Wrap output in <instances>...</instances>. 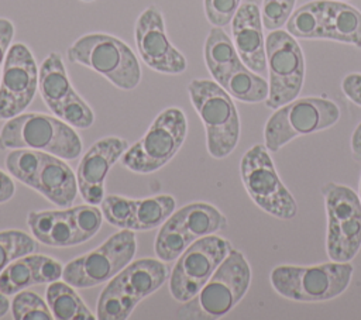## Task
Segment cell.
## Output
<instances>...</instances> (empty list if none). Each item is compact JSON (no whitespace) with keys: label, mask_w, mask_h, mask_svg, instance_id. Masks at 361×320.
I'll use <instances>...</instances> for the list:
<instances>
[{"label":"cell","mask_w":361,"mask_h":320,"mask_svg":"<svg viewBox=\"0 0 361 320\" xmlns=\"http://www.w3.org/2000/svg\"><path fill=\"white\" fill-rule=\"evenodd\" d=\"M251 283V268L237 250H231L196 296L178 309L179 319H220L245 296Z\"/></svg>","instance_id":"cell-1"},{"label":"cell","mask_w":361,"mask_h":320,"mask_svg":"<svg viewBox=\"0 0 361 320\" xmlns=\"http://www.w3.org/2000/svg\"><path fill=\"white\" fill-rule=\"evenodd\" d=\"M28 148L75 159L82 154V141L66 121L44 113H24L6 121L0 130V149Z\"/></svg>","instance_id":"cell-2"},{"label":"cell","mask_w":361,"mask_h":320,"mask_svg":"<svg viewBox=\"0 0 361 320\" xmlns=\"http://www.w3.org/2000/svg\"><path fill=\"white\" fill-rule=\"evenodd\" d=\"M166 279L168 266L161 259L141 258L130 262L102 290L96 317L99 320L128 319L135 306L158 290Z\"/></svg>","instance_id":"cell-3"},{"label":"cell","mask_w":361,"mask_h":320,"mask_svg":"<svg viewBox=\"0 0 361 320\" xmlns=\"http://www.w3.org/2000/svg\"><path fill=\"white\" fill-rule=\"evenodd\" d=\"M188 94L204 125L209 154L216 159L226 158L240 138V117L231 96L210 79L190 80Z\"/></svg>","instance_id":"cell-4"},{"label":"cell","mask_w":361,"mask_h":320,"mask_svg":"<svg viewBox=\"0 0 361 320\" xmlns=\"http://www.w3.org/2000/svg\"><path fill=\"white\" fill-rule=\"evenodd\" d=\"M66 56L69 62L90 68L123 90L135 89L141 80L140 62L133 49L109 34L82 35L68 48Z\"/></svg>","instance_id":"cell-5"},{"label":"cell","mask_w":361,"mask_h":320,"mask_svg":"<svg viewBox=\"0 0 361 320\" xmlns=\"http://www.w3.org/2000/svg\"><path fill=\"white\" fill-rule=\"evenodd\" d=\"M354 268L350 262L330 261L319 265H278L269 282L282 297L295 302H326L340 296L350 285Z\"/></svg>","instance_id":"cell-6"},{"label":"cell","mask_w":361,"mask_h":320,"mask_svg":"<svg viewBox=\"0 0 361 320\" xmlns=\"http://www.w3.org/2000/svg\"><path fill=\"white\" fill-rule=\"evenodd\" d=\"M340 118L338 106L324 97H302L275 109L264 127V141L269 152L300 135L313 134L334 125Z\"/></svg>","instance_id":"cell-7"},{"label":"cell","mask_w":361,"mask_h":320,"mask_svg":"<svg viewBox=\"0 0 361 320\" xmlns=\"http://www.w3.org/2000/svg\"><path fill=\"white\" fill-rule=\"evenodd\" d=\"M186 133L185 113L179 107H168L155 117L142 138L126 149L120 162L135 173L155 172L178 154Z\"/></svg>","instance_id":"cell-8"},{"label":"cell","mask_w":361,"mask_h":320,"mask_svg":"<svg viewBox=\"0 0 361 320\" xmlns=\"http://www.w3.org/2000/svg\"><path fill=\"white\" fill-rule=\"evenodd\" d=\"M327 217L326 251L331 261L350 262L361 248V200L348 186H322Z\"/></svg>","instance_id":"cell-9"},{"label":"cell","mask_w":361,"mask_h":320,"mask_svg":"<svg viewBox=\"0 0 361 320\" xmlns=\"http://www.w3.org/2000/svg\"><path fill=\"white\" fill-rule=\"evenodd\" d=\"M240 175L248 196L265 213L281 220H290L298 214L296 200L279 179L265 145L255 144L244 152Z\"/></svg>","instance_id":"cell-10"},{"label":"cell","mask_w":361,"mask_h":320,"mask_svg":"<svg viewBox=\"0 0 361 320\" xmlns=\"http://www.w3.org/2000/svg\"><path fill=\"white\" fill-rule=\"evenodd\" d=\"M137 240L133 230H120L97 248L69 261L62 279L76 289L93 288L109 282L134 258Z\"/></svg>","instance_id":"cell-11"},{"label":"cell","mask_w":361,"mask_h":320,"mask_svg":"<svg viewBox=\"0 0 361 320\" xmlns=\"http://www.w3.org/2000/svg\"><path fill=\"white\" fill-rule=\"evenodd\" d=\"M265 52L269 75L265 104L275 110L299 96L305 79V56L295 37L281 28L265 37Z\"/></svg>","instance_id":"cell-12"},{"label":"cell","mask_w":361,"mask_h":320,"mask_svg":"<svg viewBox=\"0 0 361 320\" xmlns=\"http://www.w3.org/2000/svg\"><path fill=\"white\" fill-rule=\"evenodd\" d=\"M233 250L228 240L210 234L193 241L178 258L169 278V292L180 303L190 300L212 278Z\"/></svg>","instance_id":"cell-13"},{"label":"cell","mask_w":361,"mask_h":320,"mask_svg":"<svg viewBox=\"0 0 361 320\" xmlns=\"http://www.w3.org/2000/svg\"><path fill=\"white\" fill-rule=\"evenodd\" d=\"M38 89L44 103L58 118L80 130L89 128L93 124V110L73 90L63 61L58 52H51L42 61Z\"/></svg>","instance_id":"cell-14"},{"label":"cell","mask_w":361,"mask_h":320,"mask_svg":"<svg viewBox=\"0 0 361 320\" xmlns=\"http://www.w3.org/2000/svg\"><path fill=\"white\" fill-rule=\"evenodd\" d=\"M39 70L32 52L23 42L8 48L0 76V120L24 111L38 90Z\"/></svg>","instance_id":"cell-15"},{"label":"cell","mask_w":361,"mask_h":320,"mask_svg":"<svg viewBox=\"0 0 361 320\" xmlns=\"http://www.w3.org/2000/svg\"><path fill=\"white\" fill-rule=\"evenodd\" d=\"M134 34L137 51L151 69L166 75H179L186 70V58L171 44L158 6L152 4L138 16Z\"/></svg>","instance_id":"cell-16"},{"label":"cell","mask_w":361,"mask_h":320,"mask_svg":"<svg viewBox=\"0 0 361 320\" xmlns=\"http://www.w3.org/2000/svg\"><path fill=\"white\" fill-rule=\"evenodd\" d=\"M128 142L118 137H104L96 141L78 165L76 180L82 199L89 204H100L104 199V182L110 168L121 158Z\"/></svg>","instance_id":"cell-17"},{"label":"cell","mask_w":361,"mask_h":320,"mask_svg":"<svg viewBox=\"0 0 361 320\" xmlns=\"http://www.w3.org/2000/svg\"><path fill=\"white\" fill-rule=\"evenodd\" d=\"M262 27L259 7L252 1L241 3L231 20L233 42L244 65L261 76L267 72Z\"/></svg>","instance_id":"cell-18"},{"label":"cell","mask_w":361,"mask_h":320,"mask_svg":"<svg viewBox=\"0 0 361 320\" xmlns=\"http://www.w3.org/2000/svg\"><path fill=\"white\" fill-rule=\"evenodd\" d=\"M30 187L58 207H71L78 195L76 175L59 156L44 152Z\"/></svg>","instance_id":"cell-19"},{"label":"cell","mask_w":361,"mask_h":320,"mask_svg":"<svg viewBox=\"0 0 361 320\" xmlns=\"http://www.w3.org/2000/svg\"><path fill=\"white\" fill-rule=\"evenodd\" d=\"M62 265L51 257L41 254L20 257L0 273V292L11 296L32 285L51 283L62 278Z\"/></svg>","instance_id":"cell-20"},{"label":"cell","mask_w":361,"mask_h":320,"mask_svg":"<svg viewBox=\"0 0 361 320\" xmlns=\"http://www.w3.org/2000/svg\"><path fill=\"white\" fill-rule=\"evenodd\" d=\"M31 233L41 244L49 247H72L86 242L76 228L68 207L65 210L31 211L27 216Z\"/></svg>","instance_id":"cell-21"},{"label":"cell","mask_w":361,"mask_h":320,"mask_svg":"<svg viewBox=\"0 0 361 320\" xmlns=\"http://www.w3.org/2000/svg\"><path fill=\"white\" fill-rule=\"evenodd\" d=\"M168 220L193 242L197 238L216 234L227 227L226 216L214 206L196 202L173 211Z\"/></svg>","instance_id":"cell-22"},{"label":"cell","mask_w":361,"mask_h":320,"mask_svg":"<svg viewBox=\"0 0 361 320\" xmlns=\"http://www.w3.org/2000/svg\"><path fill=\"white\" fill-rule=\"evenodd\" d=\"M323 39L361 48V13L340 0H323Z\"/></svg>","instance_id":"cell-23"},{"label":"cell","mask_w":361,"mask_h":320,"mask_svg":"<svg viewBox=\"0 0 361 320\" xmlns=\"http://www.w3.org/2000/svg\"><path fill=\"white\" fill-rule=\"evenodd\" d=\"M204 62L217 83H221L227 76L244 65L234 42L221 27L213 25L204 41Z\"/></svg>","instance_id":"cell-24"},{"label":"cell","mask_w":361,"mask_h":320,"mask_svg":"<svg viewBox=\"0 0 361 320\" xmlns=\"http://www.w3.org/2000/svg\"><path fill=\"white\" fill-rule=\"evenodd\" d=\"M75 288L65 281L48 283L45 290L47 303L54 319L58 320H93L94 314L86 307Z\"/></svg>","instance_id":"cell-25"},{"label":"cell","mask_w":361,"mask_h":320,"mask_svg":"<svg viewBox=\"0 0 361 320\" xmlns=\"http://www.w3.org/2000/svg\"><path fill=\"white\" fill-rule=\"evenodd\" d=\"M175 199L171 195H157L145 199H135L134 214L128 230L147 231L161 227L175 211Z\"/></svg>","instance_id":"cell-26"},{"label":"cell","mask_w":361,"mask_h":320,"mask_svg":"<svg viewBox=\"0 0 361 320\" xmlns=\"http://www.w3.org/2000/svg\"><path fill=\"white\" fill-rule=\"evenodd\" d=\"M231 97L244 103H259L267 100L269 85L264 76L255 73L245 65L219 83Z\"/></svg>","instance_id":"cell-27"},{"label":"cell","mask_w":361,"mask_h":320,"mask_svg":"<svg viewBox=\"0 0 361 320\" xmlns=\"http://www.w3.org/2000/svg\"><path fill=\"white\" fill-rule=\"evenodd\" d=\"M323 0L306 3L292 11L290 17L286 21V31L295 38H323Z\"/></svg>","instance_id":"cell-28"},{"label":"cell","mask_w":361,"mask_h":320,"mask_svg":"<svg viewBox=\"0 0 361 320\" xmlns=\"http://www.w3.org/2000/svg\"><path fill=\"white\" fill-rule=\"evenodd\" d=\"M37 241L21 230L0 231V273L17 258L32 254Z\"/></svg>","instance_id":"cell-29"},{"label":"cell","mask_w":361,"mask_h":320,"mask_svg":"<svg viewBox=\"0 0 361 320\" xmlns=\"http://www.w3.org/2000/svg\"><path fill=\"white\" fill-rule=\"evenodd\" d=\"M42 151L28 149V148H16L10 151L6 156V169L8 173L16 178L18 182L30 186L34 173L41 161Z\"/></svg>","instance_id":"cell-30"},{"label":"cell","mask_w":361,"mask_h":320,"mask_svg":"<svg viewBox=\"0 0 361 320\" xmlns=\"http://www.w3.org/2000/svg\"><path fill=\"white\" fill-rule=\"evenodd\" d=\"M11 313L16 320H51L54 319L48 303H45L37 293L30 290H20L14 295L11 303Z\"/></svg>","instance_id":"cell-31"},{"label":"cell","mask_w":361,"mask_h":320,"mask_svg":"<svg viewBox=\"0 0 361 320\" xmlns=\"http://www.w3.org/2000/svg\"><path fill=\"white\" fill-rule=\"evenodd\" d=\"M135 207V199H128L117 195L104 196L100 203V210L103 217L111 226L120 230H128Z\"/></svg>","instance_id":"cell-32"},{"label":"cell","mask_w":361,"mask_h":320,"mask_svg":"<svg viewBox=\"0 0 361 320\" xmlns=\"http://www.w3.org/2000/svg\"><path fill=\"white\" fill-rule=\"evenodd\" d=\"M71 217L80 231V234L87 240L96 235L103 223V213L94 204H79L75 207H68Z\"/></svg>","instance_id":"cell-33"},{"label":"cell","mask_w":361,"mask_h":320,"mask_svg":"<svg viewBox=\"0 0 361 320\" xmlns=\"http://www.w3.org/2000/svg\"><path fill=\"white\" fill-rule=\"evenodd\" d=\"M296 0H262L261 18L267 31L279 30L286 24L293 11Z\"/></svg>","instance_id":"cell-34"},{"label":"cell","mask_w":361,"mask_h":320,"mask_svg":"<svg viewBox=\"0 0 361 320\" xmlns=\"http://www.w3.org/2000/svg\"><path fill=\"white\" fill-rule=\"evenodd\" d=\"M241 0H204V14L216 27H224L231 23Z\"/></svg>","instance_id":"cell-35"},{"label":"cell","mask_w":361,"mask_h":320,"mask_svg":"<svg viewBox=\"0 0 361 320\" xmlns=\"http://www.w3.org/2000/svg\"><path fill=\"white\" fill-rule=\"evenodd\" d=\"M341 90L350 101L361 106V73L347 75L341 82Z\"/></svg>","instance_id":"cell-36"},{"label":"cell","mask_w":361,"mask_h":320,"mask_svg":"<svg viewBox=\"0 0 361 320\" xmlns=\"http://www.w3.org/2000/svg\"><path fill=\"white\" fill-rule=\"evenodd\" d=\"M14 37V25L10 20L0 17V72L3 69L8 48Z\"/></svg>","instance_id":"cell-37"},{"label":"cell","mask_w":361,"mask_h":320,"mask_svg":"<svg viewBox=\"0 0 361 320\" xmlns=\"http://www.w3.org/2000/svg\"><path fill=\"white\" fill-rule=\"evenodd\" d=\"M16 192L13 179L3 171H0V203L8 202Z\"/></svg>","instance_id":"cell-38"},{"label":"cell","mask_w":361,"mask_h":320,"mask_svg":"<svg viewBox=\"0 0 361 320\" xmlns=\"http://www.w3.org/2000/svg\"><path fill=\"white\" fill-rule=\"evenodd\" d=\"M351 152L357 161H361V123L355 127L351 135Z\"/></svg>","instance_id":"cell-39"},{"label":"cell","mask_w":361,"mask_h":320,"mask_svg":"<svg viewBox=\"0 0 361 320\" xmlns=\"http://www.w3.org/2000/svg\"><path fill=\"white\" fill-rule=\"evenodd\" d=\"M10 303L11 302L7 299V296L0 292V317H3L8 312V309L11 307Z\"/></svg>","instance_id":"cell-40"},{"label":"cell","mask_w":361,"mask_h":320,"mask_svg":"<svg viewBox=\"0 0 361 320\" xmlns=\"http://www.w3.org/2000/svg\"><path fill=\"white\" fill-rule=\"evenodd\" d=\"M360 200H361V180H360Z\"/></svg>","instance_id":"cell-41"},{"label":"cell","mask_w":361,"mask_h":320,"mask_svg":"<svg viewBox=\"0 0 361 320\" xmlns=\"http://www.w3.org/2000/svg\"><path fill=\"white\" fill-rule=\"evenodd\" d=\"M82 1H93V0H82Z\"/></svg>","instance_id":"cell-42"}]
</instances>
